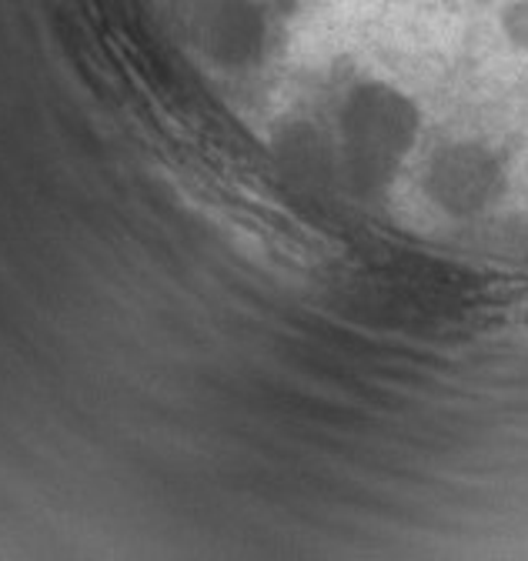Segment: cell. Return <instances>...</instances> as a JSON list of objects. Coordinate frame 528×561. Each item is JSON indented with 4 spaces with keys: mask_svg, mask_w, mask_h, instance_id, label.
I'll use <instances>...</instances> for the list:
<instances>
[{
    "mask_svg": "<svg viewBox=\"0 0 528 561\" xmlns=\"http://www.w3.org/2000/svg\"><path fill=\"white\" fill-rule=\"evenodd\" d=\"M502 31H505V37H508L515 47L528 50V0H515V4L505 8V14H502Z\"/></svg>",
    "mask_w": 528,
    "mask_h": 561,
    "instance_id": "cell-1",
    "label": "cell"
}]
</instances>
